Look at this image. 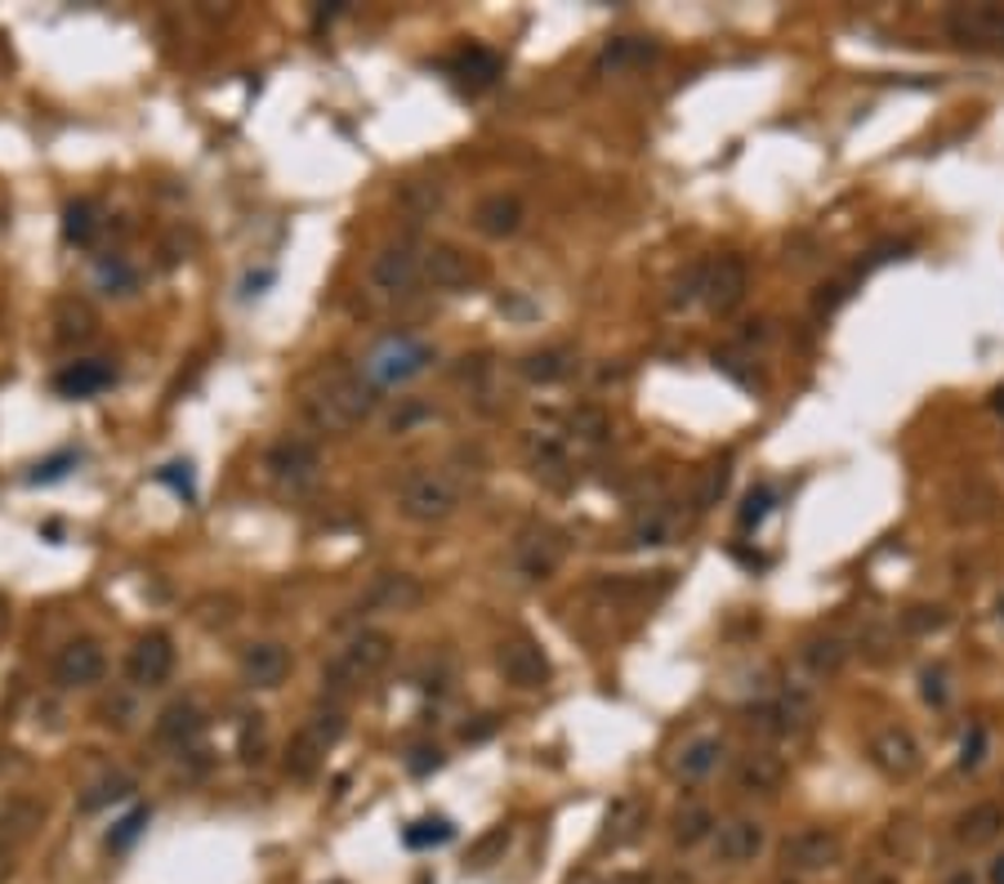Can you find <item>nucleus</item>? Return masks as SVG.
I'll list each match as a JSON object with an SVG mask.
<instances>
[{
	"label": "nucleus",
	"mask_w": 1004,
	"mask_h": 884,
	"mask_svg": "<svg viewBox=\"0 0 1004 884\" xmlns=\"http://www.w3.org/2000/svg\"><path fill=\"white\" fill-rule=\"evenodd\" d=\"M947 32L960 45H1004V10L1000 6H960V10H951Z\"/></svg>",
	"instance_id": "2eb2a0df"
},
{
	"label": "nucleus",
	"mask_w": 1004,
	"mask_h": 884,
	"mask_svg": "<svg viewBox=\"0 0 1004 884\" xmlns=\"http://www.w3.org/2000/svg\"><path fill=\"white\" fill-rule=\"evenodd\" d=\"M420 277L433 291H469L478 282V264L452 242H433L420 251Z\"/></svg>",
	"instance_id": "0eeeda50"
},
{
	"label": "nucleus",
	"mask_w": 1004,
	"mask_h": 884,
	"mask_svg": "<svg viewBox=\"0 0 1004 884\" xmlns=\"http://www.w3.org/2000/svg\"><path fill=\"white\" fill-rule=\"evenodd\" d=\"M746 291H750V269H746L741 255H719V260H710L701 299H706L715 313H732V308L746 299Z\"/></svg>",
	"instance_id": "f8f14e48"
},
{
	"label": "nucleus",
	"mask_w": 1004,
	"mask_h": 884,
	"mask_svg": "<svg viewBox=\"0 0 1004 884\" xmlns=\"http://www.w3.org/2000/svg\"><path fill=\"white\" fill-rule=\"evenodd\" d=\"M393 661V639L384 630H362L358 639H349L340 652H335L326 661V671H321V684L330 693H349L367 680H376L384 666Z\"/></svg>",
	"instance_id": "f03ea898"
},
{
	"label": "nucleus",
	"mask_w": 1004,
	"mask_h": 884,
	"mask_svg": "<svg viewBox=\"0 0 1004 884\" xmlns=\"http://www.w3.org/2000/svg\"><path fill=\"white\" fill-rule=\"evenodd\" d=\"M67 465H76V452H59V456L41 461V465L32 470V483H54V478H63V474H67Z\"/></svg>",
	"instance_id": "09e8293b"
},
{
	"label": "nucleus",
	"mask_w": 1004,
	"mask_h": 884,
	"mask_svg": "<svg viewBox=\"0 0 1004 884\" xmlns=\"http://www.w3.org/2000/svg\"><path fill=\"white\" fill-rule=\"evenodd\" d=\"M496 666H500V675H505L514 688H545V684H549V656H545L540 643L527 639V634L500 643Z\"/></svg>",
	"instance_id": "1a4fd4ad"
},
{
	"label": "nucleus",
	"mask_w": 1004,
	"mask_h": 884,
	"mask_svg": "<svg viewBox=\"0 0 1004 884\" xmlns=\"http://www.w3.org/2000/svg\"><path fill=\"white\" fill-rule=\"evenodd\" d=\"M568 371H572V349H540L522 358V376L531 385H558Z\"/></svg>",
	"instance_id": "2f4dec72"
},
{
	"label": "nucleus",
	"mask_w": 1004,
	"mask_h": 884,
	"mask_svg": "<svg viewBox=\"0 0 1004 884\" xmlns=\"http://www.w3.org/2000/svg\"><path fill=\"white\" fill-rule=\"evenodd\" d=\"M437 764H442V750H429V746H420V750L411 755V764H406V768L415 772V778H424V772H429V768H437Z\"/></svg>",
	"instance_id": "864d4df0"
},
{
	"label": "nucleus",
	"mask_w": 1004,
	"mask_h": 884,
	"mask_svg": "<svg viewBox=\"0 0 1004 884\" xmlns=\"http://www.w3.org/2000/svg\"><path fill=\"white\" fill-rule=\"evenodd\" d=\"M456 505H461V487H456L452 474H442V470H420L398 492V509L411 523H442V518L456 514Z\"/></svg>",
	"instance_id": "7ed1b4c3"
},
{
	"label": "nucleus",
	"mask_w": 1004,
	"mask_h": 884,
	"mask_svg": "<svg viewBox=\"0 0 1004 884\" xmlns=\"http://www.w3.org/2000/svg\"><path fill=\"white\" fill-rule=\"evenodd\" d=\"M371 291L380 295H406L415 282H420V251L398 242V246H384L376 260H371Z\"/></svg>",
	"instance_id": "9b49d317"
},
{
	"label": "nucleus",
	"mask_w": 1004,
	"mask_h": 884,
	"mask_svg": "<svg viewBox=\"0 0 1004 884\" xmlns=\"http://www.w3.org/2000/svg\"><path fill=\"white\" fill-rule=\"evenodd\" d=\"M345 737V715H335V711H326V715H313L295 737H290V746H286V772L290 778H313L317 772V764H321V755Z\"/></svg>",
	"instance_id": "39448f33"
},
{
	"label": "nucleus",
	"mask_w": 1004,
	"mask_h": 884,
	"mask_svg": "<svg viewBox=\"0 0 1004 884\" xmlns=\"http://www.w3.org/2000/svg\"><path fill=\"white\" fill-rule=\"evenodd\" d=\"M568 429H572V438H581V442H603L607 433H612V420H607V411L603 407H577L572 415H568Z\"/></svg>",
	"instance_id": "c9c22d12"
},
{
	"label": "nucleus",
	"mask_w": 1004,
	"mask_h": 884,
	"mask_svg": "<svg viewBox=\"0 0 1004 884\" xmlns=\"http://www.w3.org/2000/svg\"><path fill=\"white\" fill-rule=\"evenodd\" d=\"M652 59H656V45H652V41H643V36H616V41L603 50L599 72H630V67H643V63H652Z\"/></svg>",
	"instance_id": "c85d7f7f"
},
{
	"label": "nucleus",
	"mask_w": 1004,
	"mask_h": 884,
	"mask_svg": "<svg viewBox=\"0 0 1004 884\" xmlns=\"http://www.w3.org/2000/svg\"><path fill=\"white\" fill-rule=\"evenodd\" d=\"M870 759L879 772H888V778H911V772L920 768V741L907 733V728H879L870 737Z\"/></svg>",
	"instance_id": "4468645a"
},
{
	"label": "nucleus",
	"mask_w": 1004,
	"mask_h": 884,
	"mask_svg": "<svg viewBox=\"0 0 1004 884\" xmlns=\"http://www.w3.org/2000/svg\"><path fill=\"white\" fill-rule=\"evenodd\" d=\"M942 625H947V612H942V608L920 603V608H907V612H902V630H907V634H933V630H942Z\"/></svg>",
	"instance_id": "79ce46f5"
},
{
	"label": "nucleus",
	"mask_w": 1004,
	"mask_h": 884,
	"mask_svg": "<svg viewBox=\"0 0 1004 884\" xmlns=\"http://www.w3.org/2000/svg\"><path fill=\"white\" fill-rule=\"evenodd\" d=\"M800 656H804V666H809L817 680H831V675H839V671H844L848 648H844L839 639H831V634H826V639H809Z\"/></svg>",
	"instance_id": "7c9ffc66"
},
{
	"label": "nucleus",
	"mask_w": 1004,
	"mask_h": 884,
	"mask_svg": "<svg viewBox=\"0 0 1004 884\" xmlns=\"http://www.w3.org/2000/svg\"><path fill=\"white\" fill-rule=\"evenodd\" d=\"M719 759H723V741L719 737H697L693 746H684L679 772H684L688 782H701V778H710V772L719 768Z\"/></svg>",
	"instance_id": "c756f323"
},
{
	"label": "nucleus",
	"mask_w": 1004,
	"mask_h": 884,
	"mask_svg": "<svg viewBox=\"0 0 1004 884\" xmlns=\"http://www.w3.org/2000/svg\"><path fill=\"white\" fill-rule=\"evenodd\" d=\"M991 407H995V411H1000V415H1004V389H995V398H991Z\"/></svg>",
	"instance_id": "052dcab7"
},
{
	"label": "nucleus",
	"mask_w": 1004,
	"mask_h": 884,
	"mask_svg": "<svg viewBox=\"0 0 1004 884\" xmlns=\"http://www.w3.org/2000/svg\"><path fill=\"white\" fill-rule=\"evenodd\" d=\"M268 282H273V273H251V277H246V295H255V291L268 286Z\"/></svg>",
	"instance_id": "4d7b16f0"
},
{
	"label": "nucleus",
	"mask_w": 1004,
	"mask_h": 884,
	"mask_svg": "<svg viewBox=\"0 0 1004 884\" xmlns=\"http://www.w3.org/2000/svg\"><path fill=\"white\" fill-rule=\"evenodd\" d=\"M94 233H98V206H94V201H72V206L63 210V238H67L72 246H89Z\"/></svg>",
	"instance_id": "72a5a7b5"
},
{
	"label": "nucleus",
	"mask_w": 1004,
	"mask_h": 884,
	"mask_svg": "<svg viewBox=\"0 0 1004 884\" xmlns=\"http://www.w3.org/2000/svg\"><path fill=\"white\" fill-rule=\"evenodd\" d=\"M402 201L415 210V214H433L442 206V188L437 183H406L402 188Z\"/></svg>",
	"instance_id": "a18cd8bd"
},
{
	"label": "nucleus",
	"mask_w": 1004,
	"mask_h": 884,
	"mask_svg": "<svg viewBox=\"0 0 1004 884\" xmlns=\"http://www.w3.org/2000/svg\"><path fill=\"white\" fill-rule=\"evenodd\" d=\"M853 295V282H831V286H822L817 291V299H813V313L822 317V313H835L844 299Z\"/></svg>",
	"instance_id": "de8ad7c7"
},
{
	"label": "nucleus",
	"mask_w": 1004,
	"mask_h": 884,
	"mask_svg": "<svg viewBox=\"0 0 1004 884\" xmlns=\"http://www.w3.org/2000/svg\"><path fill=\"white\" fill-rule=\"evenodd\" d=\"M706 269L710 264H693L679 282H675V295H669V304H675V308H684V304H693L701 291H706Z\"/></svg>",
	"instance_id": "c03bdc74"
},
{
	"label": "nucleus",
	"mask_w": 1004,
	"mask_h": 884,
	"mask_svg": "<svg viewBox=\"0 0 1004 884\" xmlns=\"http://www.w3.org/2000/svg\"><path fill=\"white\" fill-rule=\"evenodd\" d=\"M924 702H933V706L947 702V675L942 671H924Z\"/></svg>",
	"instance_id": "603ef678"
},
{
	"label": "nucleus",
	"mask_w": 1004,
	"mask_h": 884,
	"mask_svg": "<svg viewBox=\"0 0 1004 884\" xmlns=\"http://www.w3.org/2000/svg\"><path fill=\"white\" fill-rule=\"evenodd\" d=\"M496 728H500V719H496V715H483L478 724H465L461 737H465V741H483V737H492Z\"/></svg>",
	"instance_id": "5fc2aeb1"
},
{
	"label": "nucleus",
	"mask_w": 1004,
	"mask_h": 884,
	"mask_svg": "<svg viewBox=\"0 0 1004 884\" xmlns=\"http://www.w3.org/2000/svg\"><path fill=\"white\" fill-rule=\"evenodd\" d=\"M112 380V367L107 362H72L67 371H59L54 376V389L63 393V398H94V393H103Z\"/></svg>",
	"instance_id": "a878e982"
},
{
	"label": "nucleus",
	"mask_w": 1004,
	"mask_h": 884,
	"mask_svg": "<svg viewBox=\"0 0 1004 884\" xmlns=\"http://www.w3.org/2000/svg\"><path fill=\"white\" fill-rule=\"evenodd\" d=\"M376 411V385L353 376L349 367H330L304 393V415L321 433H349Z\"/></svg>",
	"instance_id": "f257e3e1"
},
{
	"label": "nucleus",
	"mask_w": 1004,
	"mask_h": 884,
	"mask_svg": "<svg viewBox=\"0 0 1004 884\" xmlns=\"http://www.w3.org/2000/svg\"><path fill=\"white\" fill-rule=\"evenodd\" d=\"M813 715H817L813 697L800 693V688H791V693H781L776 702L754 706V711H750V724H754L759 733H768V737H795V733H804V728L813 724Z\"/></svg>",
	"instance_id": "6e6552de"
},
{
	"label": "nucleus",
	"mask_w": 1004,
	"mask_h": 884,
	"mask_svg": "<svg viewBox=\"0 0 1004 884\" xmlns=\"http://www.w3.org/2000/svg\"><path fill=\"white\" fill-rule=\"evenodd\" d=\"M982 750H986V728H973L960 746V768H977L982 764Z\"/></svg>",
	"instance_id": "3c124183"
},
{
	"label": "nucleus",
	"mask_w": 1004,
	"mask_h": 884,
	"mask_svg": "<svg viewBox=\"0 0 1004 884\" xmlns=\"http://www.w3.org/2000/svg\"><path fill=\"white\" fill-rule=\"evenodd\" d=\"M6 871H10V853H6V844H0V880H6Z\"/></svg>",
	"instance_id": "bf43d9fd"
},
{
	"label": "nucleus",
	"mask_w": 1004,
	"mask_h": 884,
	"mask_svg": "<svg viewBox=\"0 0 1004 884\" xmlns=\"http://www.w3.org/2000/svg\"><path fill=\"white\" fill-rule=\"evenodd\" d=\"M402 840H406V849H429V844H446V840H452V822H446V818H424V822L406 827V831H402Z\"/></svg>",
	"instance_id": "a19ab883"
},
{
	"label": "nucleus",
	"mask_w": 1004,
	"mask_h": 884,
	"mask_svg": "<svg viewBox=\"0 0 1004 884\" xmlns=\"http://www.w3.org/2000/svg\"><path fill=\"white\" fill-rule=\"evenodd\" d=\"M144 827H148V809H135V813H126V818H121L117 827H112L107 844H112V849H117V853H121V849H130V844H135V840L144 835Z\"/></svg>",
	"instance_id": "37998d69"
},
{
	"label": "nucleus",
	"mask_w": 1004,
	"mask_h": 884,
	"mask_svg": "<svg viewBox=\"0 0 1004 884\" xmlns=\"http://www.w3.org/2000/svg\"><path fill=\"white\" fill-rule=\"evenodd\" d=\"M433 362V349L424 345V340H415V336H389V340H380L371 354H367V380L376 385V389H389V385H406V380H415L424 367Z\"/></svg>",
	"instance_id": "20e7f679"
},
{
	"label": "nucleus",
	"mask_w": 1004,
	"mask_h": 884,
	"mask_svg": "<svg viewBox=\"0 0 1004 884\" xmlns=\"http://www.w3.org/2000/svg\"><path fill=\"white\" fill-rule=\"evenodd\" d=\"M728 483H732V461H728V456L715 461V465H706V470H701V487H697V509L719 505L723 492H728Z\"/></svg>",
	"instance_id": "e433bc0d"
},
{
	"label": "nucleus",
	"mask_w": 1004,
	"mask_h": 884,
	"mask_svg": "<svg viewBox=\"0 0 1004 884\" xmlns=\"http://www.w3.org/2000/svg\"><path fill=\"white\" fill-rule=\"evenodd\" d=\"M844 857V835L831 831V827H804L795 831L786 844H781V862L800 875H813V871H831L835 862Z\"/></svg>",
	"instance_id": "423d86ee"
},
{
	"label": "nucleus",
	"mask_w": 1004,
	"mask_h": 884,
	"mask_svg": "<svg viewBox=\"0 0 1004 884\" xmlns=\"http://www.w3.org/2000/svg\"><path fill=\"white\" fill-rule=\"evenodd\" d=\"M474 224H478V233H487V238H514L518 224H522V201H518L514 192H492V197L478 201Z\"/></svg>",
	"instance_id": "412c9836"
},
{
	"label": "nucleus",
	"mask_w": 1004,
	"mask_h": 884,
	"mask_svg": "<svg viewBox=\"0 0 1004 884\" xmlns=\"http://www.w3.org/2000/svg\"><path fill=\"white\" fill-rule=\"evenodd\" d=\"M6 625H10V608H6V603H0V630H6Z\"/></svg>",
	"instance_id": "680f3d73"
},
{
	"label": "nucleus",
	"mask_w": 1004,
	"mask_h": 884,
	"mask_svg": "<svg viewBox=\"0 0 1004 884\" xmlns=\"http://www.w3.org/2000/svg\"><path fill=\"white\" fill-rule=\"evenodd\" d=\"M45 809L32 800V796H10L6 804H0V835H10V840H28L36 827H41Z\"/></svg>",
	"instance_id": "cd10ccee"
},
{
	"label": "nucleus",
	"mask_w": 1004,
	"mask_h": 884,
	"mask_svg": "<svg viewBox=\"0 0 1004 884\" xmlns=\"http://www.w3.org/2000/svg\"><path fill=\"white\" fill-rule=\"evenodd\" d=\"M103 648L94 639H72L59 656H54V684L59 688H89L103 680Z\"/></svg>",
	"instance_id": "ddd939ff"
},
{
	"label": "nucleus",
	"mask_w": 1004,
	"mask_h": 884,
	"mask_svg": "<svg viewBox=\"0 0 1004 884\" xmlns=\"http://www.w3.org/2000/svg\"><path fill=\"white\" fill-rule=\"evenodd\" d=\"M995 509V496H991V487H982V483H960L955 492H951V514L960 518V523H977V518H986Z\"/></svg>",
	"instance_id": "473e14b6"
},
{
	"label": "nucleus",
	"mask_w": 1004,
	"mask_h": 884,
	"mask_svg": "<svg viewBox=\"0 0 1004 884\" xmlns=\"http://www.w3.org/2000/svg\"><path fill=\"white\" fill-rule=\"evenodd\" d=\"M942 884H977V875H973L969 866H960V871H951V875H947Z\"/></svg>",
	"instance_id": "6e6d98bb"
},
{
	"label": "nucleus",
	"mask_w": 1004,
	"mask_h": 884,
	"mask_svg": "<svg viewBox=\"0 0 1004 884\" xmlns=\"http://www.w3.org/2000/svg\"><path fill=\"white\" fill-rule=\"evenodd\" d=\"M643 827H647V804H643L638 796H621V800L607 809V818H603V844L621 849V844L638 840Z\"/></svg>",
	"instance_id": "b1692460"
},
{
	"label": "nucleus",
	"mask_w": 1004,
	"mask_h": 884,
	"mask_svg": "<svg viewBox=\"0 0 1004 884\" xmlns=\"http://www.w3.org/2000/svg\"><path fill=\"white\" fill-rule=\"evenodd\" d=\"M268 474L277 478V483H286V487H299V483H308L313 474H317V465H321V456H317V448L313 442H304V438H282L277 448L268 452Z\"/></svg>",
	"instance_id": "f3484780"
},
{
	"label": "nucleus",
	"mask_w": 1004,
	"mask_h": 884,
	"mask_svg": "<svg viewBox=\"0 0 1004 884\" xmlns=\"http://www.w3.org/2000/svg\"><path fill=\"white\" fill-rule=\"evenodd\" d=\"M420 599H424V586L411 572H384L362 594L358 612H411V608H420Z\"/></svg>",
	"instance_id": "dca6fc26"
},
{
	"label": "nucleus",
	"mask_w": 1004,
	"mask_h": 884,
	"mask_svg": "<svg viewBox=\"0 0 1004 884\" xmlns=\"http://www.w3.org/2000/svg\"><path fill=\"white\" fill-rule=\"evenodd\" d=\"M991 884H1004V853L991 862Z\"/></svg>",
	"instance_id": "13d9d810"
},
{
	"label": "nucleus",
	"mask_w": 1004,
	"mask_h": 884,
	"mask_svg": "<svg viewBox=\"0 0 1004 884\" xmlns=\"http://www.w3.org/2000/svg\"><path fill=\"white\" fill-rule=\"evenodd\" d=\"M514 559H518V568H522L527 581H545L558 568V559H563V540H553V532H545V527H531L518 540Z\"/></svg>",
	"instance_id": "6ab92c4d"
},
{
	"label": "nucleus",
	"mask_w": 1004,
	"mask_h": 884,
	"mask_svg": "<svg viewBox=\"0 0 1004 884\" xmlns=\"http://www.w3.org/2000/svg\"><path fill=\"white\" fill-rule=\"evenodd\" d=\"M201 728H205V719H201V711L192 702H175V706H166L157 715V741L161 746H175V750L192 746L201 737Z\"/></svg>",
	"instance_id": "5701e85b"
},
{
	"label": "nucleus",
	"mask_w": 1004,
	"mask_h": 884,
	"mask_svg": "<svg viewBox=\"0 0 1004 884\" xmlns=\"http://www.w3.org/2000/svg\"><path fill=\"white\" fill-rule=\"evenodd\" d=\"M710 831H715V818H710V809H701V804H693V809H684V813L675 818V840H679L684 849L701 844Z\"/></svg>",
	"instance_id": "58836bf2"
},
{
	"label": "nucleus",
	"mask_w": 1004,
	"mask_h": 884,
	"mask_svg": "<svg viewBox=\"0 0 1004 884\" xmlns=\"http://www.w3.org/2000/svg\"><path fill=\"white\" fill-rule=\"evenodd\" d=\"M94 336V313L89 304H63L59 308V340H89Z\"/></svg>",
	"instance_id": "ea45409f"
},
{
	"label": "nucleus",
	"mask_w": 1004,
	"mask_h": 884,
	"mask_svg": "<svg viewBox=\"0 0 1004 884\" xmlns=\"http://www.w3.org/2000/svg\"><path fill=\"white\" fill-rule=\"evenodd\" d=\"M290 671V652L282 643H255L246 656H242V675L251 688H277Z\"/></svg>",
	"instance_id": "4be33fe9"
},
{
	"label": "nucleus",
	"mask_w": 1004,
	"mask_h": 884,
	"mask_svg": "<svg viewBox=\"0 0 1004 884\" xmlns=\"http://www.w3.org/2000/svg\"><path fill=\"white\" fill-rule=\"evenodd\" d=\"M781 782H786V764L772 750H750L737 764V791H746V796H776Z\"/></svg>",
	"instance_id": "aec40b11"
},
{
	"label": "nucleus",
	"mask_w": 1004,
	"mask_h": 884,
	"mask_svg": "<svg viewBox=\"0 0 1004 884\" xmlns=\"http://www.w3.org/2000/svg\"><path fill=\"white\" fill-rule=\"evenodd\" d=\"M665 536H669V523H665L660 514H652V518H638V523H634V540H638V545H660Z\"/></svg>",
	"instance_id": "8fccbe9b"
},
{
	"label": "nucleus",
	"mask_w": 1004,
	"mask_h": 884,
	"mask_svg": "<svg viewBox=\"0 0 1004 884\" xmlns=\"http://www.w3.org/2000/svg\"><path fill=\"white\" fill-rule=\"evenodd\" d=\"M130 791H135V782H130V778H121V772H112V778L94 782V787L81 796V809H85V813H94V809H103V804H117V800H126Z\"/></svg>",
	"instance_id": "4c0bfd02"
},
{
	"label": "nucleus",
	"mask_w": 1004,
	"mask_h": 884,
	"mask_svg": "<svg viewBox=\"0 0 1004 884\" xmlns=\"http://www.w3.org/2000/svg\"><path fill=\"white\" fill-rule=\"evenodd\" d=\"M170 671H175V643H170V634H161V630L144 634V639L130 648V656H126V675H130V684H139V688L166 684Z\"/></svg>",
	"instance_id": "9d476101"
},
{
	"label": "nucleus",
	"mask_w": 1004,
	"mask_h": 884,
	"mask_svg": "<svg viewBox=\"0 0 1004 884\" xmlns=\"http://www.w3.org/2000/svg\"><path fill=\"white\" fill-rule=\"evenodd\" d=\"M772 487H754L750 496H746V505H741V514H737V523L741 527H759L763 518H768V509H772Z\"/></svg>",
	"instance_id": "49530a36"
},
{
	"label": "nucleus",
	"mask_w": 1004,
	"mask_h": 884,
	"mask_svg": "<svg viewBox=\"0 0 1004 884\" xmlns=\"http://www.w3.org/2000/svg\"><path fill=\"white\" fill-rule=\"evenodd\" d=\"M1000 831H1004V809H1000V804H973L969 813L955 818V840L969 844V849L991 844Z\"/></svg>",
	"instance_id": "bb28decb"
},
{
	"label": "nucleus",
	"mask_w": 1004,
	"mask_h": 884,
	"mask_svg": "<svg viewBox=\"0 0 1004 884\" xmlns=\"http://www.w3.org/2000/svg\"><path fill=\"white\" fill-rule=\"evenodd\" d=\"M531 465H536V478H545V483H553V487H568V452H563V442H540L536 448V456H531Z\"/></svg>",
	"instance_id": "f704fd0d"
},
{
	"label": "nucleus",
	"mask_w": 1004,
	"mask_h": 884,
	"mask_svg": "<svg viewBox=\"0 0 1004 884\" xmlns=\"http://www.w3.org/2000/svg\"><path fill=\"white\" fill-rule=\"evenodd\" d=\"M763 844H768V831H763V822H754V818H732V822H723V827L715 831V849H719V857L732 862V866L754 862V857L763 853Z\"/></svg>",
	"instance_id": "a211bd4d"
},
{
	"label": "nucleus",
	"mask_w": 1004,
	"mask_h": 884,
	"mask_svg": "<svg viewBox=\"0 0 1004 884\" xmlns=\"http://www.w3.org/2000/svg\"><path fill=\"white\" fill-rule=\"evenodd\" d=\"M452 76H456L469 94L492 90L496 76H500V54H492V50H483V45H469V50H461V54L452 59Z\"/></svg>",
	"instance_id": "393cba45"
}]
</instances>
